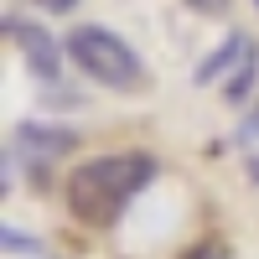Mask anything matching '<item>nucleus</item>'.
I'll use <instances>...</instances> for the list:
<instances>
[{
	"instance_id": "obj_14",
	"label": "nucleus",
	"mask_w": 259,
	"mask_h": 259,
	"mask_svg": "<svg viewBox=\"0 0 259 259\" xmlns=\"http://www.w3.org/2000/svg\"><path fill=\"white\" fill-rule=\"evenodd\" d=\"M254 6H259V0H254Z\"/></svg>"
},
{
	"instance_id": "obj_7",
	"label": "nucleus",
	"mask_w": 259,
	"mask_h": 259,
	"mask_svg": "<svg viewBox=\"0 0 259 259\" xmlns=\"http://www.w3.org/2000/svg\"><path fill=\"white\" fill-rule=\"evenodd\" d=\"M0 249H11V254H41V244L26 239L21 228H0Z\"/></svg>"
},
{
	"instance_id": "obj_13",
	"label": "nucleus",
	"mask_w": 259,
	"mask_h": 259,
	"mask_svg": "<svg viewBox=\"0 0 259 259\" xmlns=\"http://www.w3.org/2000/svg\"><path fill=\"white\" fill-rule=\"evenodd\" d=\"M249 177L259 182V150H254V156H249Z\"/></svg>"
},
{
	"instance_id": "obj_8",
	"label": "nucleus",
	"mask_w": 259,
	"mask_h": 259,
	"mask_svg": "<svg viewBox=\"0 0 259 259\" xmlns=\"http://www.w3.org/2000/svg\"><path fill=\"white\" fill-rule=\"evenodd\" d=\"M187 259H233V254H228V244L207 239V244H197V249H187Z\"/></svg>"
},
{
	"instance_id": "obj_12",
	"label": "nucleus",
	"mask_w": 259,
	"mask_h": 259,
	"mask_svg": "<svg viewBox=\"0 0 259 259\" xmlns=\"http://www.w3.org/2000/svg\"><path fill=\"white\" fill-rule=\"evenodd\" d=\"M41 11H52V16H68V11H78V0H36Z\"/></svg>"
},
{
	"instance_id": "obj_6",
	"label": "nucleus",
	"mask_w": 259,
	"mask_h": 259,
	"mask_svg": "<svg viewBox=\"0 0 259 259\" xmlns=\"http://www.w3.org/2000/svg\"><path fill=\"white\" fill-rule=\"evenodd\" d=\"M254 83H259V41H254V52L239 62V68H233V73L223 78V99H228V104H249Z\"/></svg>"
},
{
	"instance_id": "obj_10",
	"label": "nucleus",
	"mask_w": 259,
	"mask_h": 259,
	"mask_svg": "<svg viewBox=\"0 0 259 259\" xmlns=\"http://www.w3.org/2000/svg\"><path fill=\"white\" fill-rule=\"evenodd\" d=\"M47 104H57V109H73V104H83V94H73V89H52Z\"/></svg>"
},
{
	"instance_id": "obj_2",
	"label": "nucleus",
	"mask_w": 259,
	"mask_h": 259,
	"mask_svg": "<svg viewBox=\"0 0 259 259\" xmlns=\"http://www.w3.org/2000/svg\"><path fill=\"white\" fill-rule=\"evenodd\" d=\"M62 47H68L73 68H78L83 78L104 83V89L135 94L140 83H145V62H140V57H135V47H130L124 36H114L109 26H73Z\"/></svg>"
},
{
	"instance_id": "obj_11",
	"label": "nucleus",
	"mask_w": 259,
	"mask_h": 259,
	"mask_svg": "<svg viewBox=\"0 0 259 259\" xmlns=\"http://www.w3.org/2000/svg\"><path fill=\"white\" fill-rule=\"evenodd\" d=\"M192 11H202V16H228V0H187Z\"/></svg>"
},
{
	"instance_id": "obj_4",
	"label": "nucleus",
	"mask_w": 259,
	"mask_h": 259,
	"mask_svg": "<svg viewBox=\"0 0 259 259\" xmlns=\"http://www.w3.org/2000/svg\"><path fill=\"white\" fill-rule=\"evenodd\" d=\"M6 36L21 47V62H26V68H31L36 78H47V83H52V78L62 73V52H68V47H57V41H52L47 31L36 26V21H21V16H11V21H6Z\"/></svg>"
},
{
	"instance_id": "obj_9",
	"label": "nucleus",
	"mask_w": 259,
	"mask_h": 259,
	"mask_svg": "<svg viewBox=\"0 0 259 259\" xmlns=\"http://www.w3.org/2000/svg\"><path fill=\"white\" fill-rule=\"evenodd\" d=\"M249 140H259V104L244 114V124H239V145H249Z\"/></svg>"
},
{
	"instance_id": "obj_3",
	"label": "nucleus",
	"mask_w": 259,
	"mask_h": 259,
	"mask_svg": "<svg viewBox=\"0 0 259 259\" xmlns=\"http://www.w3.org/2000/svg\"><path fill=\"white\" fill-rule=\"evenodd\" d=\"M78 150V135L68 124H41V119H21L16 124V135H11V156L31 171V182L47 187V166L62 161V156H73Z\"/></svg>"
},
{
	"instance_id": "obj_1",
	"label": "nucleus",
	"mask_w": 259,
	"mask_h": 259,
	"mask_svg": "<svg viewBox=\"0 0 259 259\" xmlns=\"http://www.w3.org/2000/svg\"><path fill=\"white\" fill-rule=\"evenodd\" d=\"M156 156L145 150H114V156H94L68 177V207L78 223L89 228H109L119 212L156 182Z\"/></svg>"
},
{
	"instance_id": "obj_5",
	"label": "nucleus",
	"mask_w": 259,
	"mask_h": 259,
	"mask_svg": "<svg viewBox=\"0 0 259 259\" xmlns=\"http://www.w3.org/2000/svg\"><path fill=\"white\" fill-rule=\"evenodd\" d=\"M254 52V36L249 31H228L218 47H212V57H202L197 68H192V83H197V89H207V83H218L228 68H239V62Z\"/></svg>"
}]
</instances>
